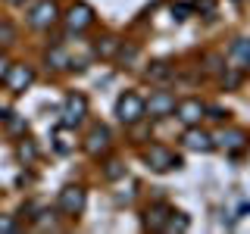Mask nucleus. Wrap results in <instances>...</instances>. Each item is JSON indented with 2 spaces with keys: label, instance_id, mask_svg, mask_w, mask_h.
Listing matches in <instances>:
<instances>
[{
  "label": "nucleus",
  "instance_id": "18",
  "mask_svg": "<svg viewBox=\"0 0 250 234\" xmlns=\"http://www.w3.org/2000/svg\"><path fill=\"white\" fill-rule=\"evenodd\" d=\"M47 66H50V69H69V53L62 50V47L47 50Z\"/></svg>",
  "mask_w": 250,
  "mask_h": 234
},
{
  "label": "nucleus",
  "instance_id": "16",
  "mask_svg": "<svg viewBox=\"0 0 250 234\" xmlns=\"http://www.w3.org/2000/svg\"><path fill=\"white\" fill-rule=\"evenodd\" d=\"M188 228H191V218H188L185 213H175V209H172V215H169V222H166V234H185Z\"/></svg>",
  "mask_w": 250,
  "mask_h": 234
},
{
  "label": "nucleus",
  "instance_id": "22",
  "mask_svg": "<svg viewBox=\"0 0 250 234\" xmlns=\"http://www.w3.org/2000/svg\"><path fill=\"white\" fill-rule=\"evenodd\" d=\"M188 13H191V6H185V3H172V19H175V22H185V19H188Z\"/></svg>",
  "mask_w": 250,
  "mask_h": 234
},
{
  "label": "nucleus",
  "instance_id": "7",
  "mask_svg": "<svg viewBox=\"0 0 250 234\" xmlns=\"http://www.w3.org/2000/svg\"><path fill=\"white\" fill-rule=\"evenodd\" d=\"M203 113H207V106H203L197 97H185V100L175 103V119L182 125H188V128H191V125H200Z\"/></svg>",
  "mask_w": 250,
  "mask_h": 234
},
{
  "label": "nucleus",
  "instance_id": "9",
  "mask_svg": "<svg viewBox=\"0 0 250 234\" xmlns=\"http://www.w3.org/2000/svg\"><path fill=\"white\" fill-rule=\"evenodd\" d=\"M31 81H35V69L25 66V62H13V66H10V75H6L3 84L13 94H22L25 88H31Z\"/></svg>",
  "mask_w": 250,
  "mask_h": 234
},
{
  "label": "nucleus",
  "instance_id": "30",
  "mask_svg": "<svg viewBox=\"0 0 250 234\" xmlns=\"http://www.w3.org/2000/svg\"><path fill=\"white\" fill-rule=\"evenodd\" d=\"M0 38H3V41H13V28L10 25H0Z\"/></svg>",
  "mask_w": 250,
  "mask_h": 234
},
{
  "label": "nucleus",
  "instance_id": "10",
  "mask_svg": "<svg viewBox=\"0 0 250 234\" xmlns=\"http://www.w3.org/2000/svg\"><path fill=\"white\" fill-rule=\"evenodd\" d=\"M147 166L156 172H172V169H182V156L169 153L166 147H150L147 150Z\"/></svg>",
  "mask_w": 250,
  "mask_h": 234
},
{
  "label": "nucleus",
  "instance_id": "4",
  "mask_svg": "<svg viewBox=\"0 0 250 234\" xmlns=\"http://www.w3.org/2000/svg\"><path fill=\"white\" fill-rule=\"evenodd\" d=\"M84 203H88V194H84V187L66 184V187L60 191L57 206H60L62 215H82V213H84Z\"/></svg>",
  "mask_w": 250,
  "mask_h": 234
},
{
  "label": "nucleus",
  "instance_id": "5",
  "mask_svg": "<svg viewBox=\"0 0 250 234\" xmlns=\"http://www.w3.org/2000/svg\"><path fill=\"white\" fill-rule=\"evenodd\" d=\"M84 116H88V100L82 97V94H69L66 103H62V128H75V125L84 122Z\"/></svg>",
  "mask_w": 250,
  "mask_h": 234
},
{
  "label": "nucleus",
  "instance_id": "29",
  "mask_svg": "<svg viewBox=\"0 0 250 234\" xmlns=\"http://www.w3.org/2000/svg\"><path fill=\"white\" fill-rule=\"evenodd\" d=\"M10 128H13V131H25V128H28V125H25V122H22V119H13V116H10Z\"/></svg>",
  "mask_w": 250,
  "mask_h": 234
},
{
  "label": "nucleus",
  "instance_id": "23",
  "mask_svg": "<svg viewBox=\"0 0 250 234\" xmlns=\"http://www.w3.org/2000/svg\"><path fill=\"white\" fill-rule=\"evenodd\" d=\"M19 225H16V218L13 215H0V234H10V231H16Z\"/></svg>",
  "mask_w": 250,
  "mask_h": 234
},
{
  "label": "nucleus",
  "instance_id": "12",
  "mask_svg": "<svg viewBox=\"0 0 250 234\" xmlns=\"http://www.w3.org/2000/svg\"><path fill=\"white\" fill-rule=\"evenodd\" d=\"M182 140H185V147H188L191 153H209V150H216V147H213V135L200 131L197 125H191V128L185 131Z\"/></svg>",
  "mask_w": 250,
  "mask_h": 234
},
{
  "label": "nucleus",
  "instance_id": "13",
  "mask_svg": "<svg viewBox=\"0 0 250 234\" xmlns=\"http://www.w3.org/2000/svg\"><path fill=\"white\" fill-rule=\"evenodd\" d=\"M169 215H172V209L166 206V203H153V206H147V213H144V228L163 231L166 222H169Z\"/></svg>",
  "mask_w": 250,
  "mask_h": 234
},
{
  "label": "nucleus",
  "instance_id": "25",
  "mask_svg": "<svg viewBox=\"0 0 250 234\" xmlns=\"http://www.w3.org/2000/svg\"><path fill=\"white\" fill-rule=\"evenodd\" d=\"M53 147H57V153H69V150H72V144H69L66 131H60V135H57V144H53Z\"/></svg>",
  "mask_w": 250,
  "mask_h": 234
},
{
  "label": "nucleus",
  "instance_id": "20",
  "mask_svg": "<svg viewBox=\"0 0 250 234\" xmlns=\"http://www.w3.org/2000/svg\"><path fill=\"white\" fill-rule=\"evenodd\" d=\"M116 57H119V62H125V66H131V62L138 59V47L135 44H119V50H116Z\"/></svg>",
  "mask_w": 250,
  "mask_h": 234
},
{
  "label": "nucleus",
  "instance_id": "31",
  "mask_svg": "<svg viewBox=\"0 0 250 234\" xmlns=\"http://www.w3.org/2000/svg\"><path fill=\"white\" fill-rule=\"evenodd\" d=\"M250 213V203H241V206H238V218H244Z\"/></svg>",
  "mask_w": 250,
  "mask_h": 234
},
{
  "label": "nucleus",
  "instance_id": "24",
  "mask_svg": "<svg viewBox=\"0 0 250 234\" xmlns=\"http://www.w3.org/2000/svg\"><path fill=\"white\" fill-rule=\"evenodd\" d=\"M229 69H231V66H229ZM222 81H225V88H238V84H241V69H231V72L225 75Z\"/></svg>",
  "mask_w": 250,
  "mask_h": 234
},
{
  "label": "nucleus",
  "instance_id": "32",
  "mask_svg": "<svg viewBox=\"0 0 250 234\" xmlns=\"http://www.w3.org/2000/svg\"><path fill=\"white\" fill-rule=\"evenodd\" d=\"M6 3H13V6H22V3H25V0H6Z\"/></svg>",
  "mask_w": 250,
  "mask_h": 234
},
{
  "label": "nucleus",
  "instance_id": "27",
  "mask_svg": "<svg viewBox=\"0 0 250 234\" xmlns=\"http://www.w3.org/2000/svg\"><path fill=\"white\" fill-rule=\"evenodd\" d=\"M10 66H13L10 59H6V57H0V81H6V75H10Z\"/></svg>",
  "mask_w": 250,
  "mask_h": 234
},
{
  "label": "nucleus",
  "instance_id": "26",
  "mask_svg": "<svg viewBox=\"0 0 250 234\" xmlns=\"http://www.w3.org/2000/svg\"><path fill=\"white\" fill-rule=\"evenodd\" d=\"M194 6H197L200 13H213L216 10V0H194Z\"/></svg>",
  "mask_w": 250,
  "mask_h": 234
},
{
  "label": "nucleus",
  "instance_id": "1",
  "mask_svg": "<svg viewBox=\"0 0 250 234\" xmlns=\"http://www.w3.org/2000/svg\"><path fill=\"white\" fill-rule=\"evenodd\" d=\"M116 116H119L122 125H138L144 119V97L135 91H125L119 100H116Z\"/></svg>",
  "mask_w": 250,
  "mask_h": 234
},
{
  "label": "nucleus",
  "instance_id": "21",
  "mask_svg": "<svg viewBox=\"0 0 250 234\" xmlns=\"http://www.w3.org/2000/svg\"><path fill=\"white\" fill-rule=\"evenodd\" d=\"M16 153H19V159H22V162H31V159L38 156V147L31 144V140H22V144H19V150H16Z\"/></svg>",
  "mask_w": 250,
  "mask_h": 234
},
{
  "label": "nucleus",
  "instance_id": "11",
  "mask_svg": "<svg viewBox=\"0 0 250 234\" xmlns=\"http://www.w3.org/2000/svg\"><path fill=\"white\" fill-rule=\"evenodd\" d=\"M109 150V128L106 125H91L88 137H84V153L88 156H104Z\"/></svg>",
  "mask_w": 250,
  "mask_h": 234
},
{
  "label": "nucleus",
  "instance_id": "28",
  "mask_svg": "<svg viewBox=\"0 0 250 234\" xmlns=\"http://www.w3.org/2000/svg\"><path fill=\"white\" fill-rule=\"evenodd\" d=\"M207 113H209V119H216V122H222L225 116H229V113H222V109H219V106H213V109H207Z\"/></svg>",
  "mask_w": 250,
  "mask_h": 234
},
{
  "label": "nucleus",
  "instance_id": "8",
  "mask_svg": "<svg viewBox=\"0 0 250 234\" xmlns=\"http://www.w3.org/2000/svg\"><path fill=\"white\" fill-rule=\"evenodd\" d=\"M213 147L216 150H225V153H238V150L247 147V135L238 131V128H222V131L213 135Z\"/></svg>",
  "mask_w": 250,
  "mask_h": 234
},
{
  "label": "nucleus",
  "instance_id": "19",
  "mask_svg": "<svg viewBox=\"0 0 250 234\" xmlns=\"http://www.w3.org/2000/svg\"><path fill=\"white\" fill-rule=\"evenodd\" d=\"M104 178L106 181H119V178H125V162L122 159H109L104 166Z\"/></svg>",
  "mask_w": 250,
  "mask_h": 234
},
{
  "label": "nucleus",
  "instance_id": "14",
  "mask_svg": "<svg viewBox=\"0 0 250 234\" xmlns=\"http://www.w3.org/2000/svg\"><path fill=\"white\" fill-rule=\"evenodd\" d=\"M229 62L231 69H250V38H238L231 47H229Z\"/></svg>",
  "mask_w": 250,
  "mask_h": 234
},
{
  "label": "nucleus",
  "instance_id": "2",
  "mask_svg": "<svg viewBox=\"0 0 250 234\" xmlns=\"http://www.w3.org/2000/svg\"><path fill=\"white\" fill-rule=\"evenodd\" d=\"M175 94L172 91H153L150 100H144V119H166L175 113Z\"/></svg>",
  "mask_w": 250,
  "mask_h": 234
},
{
  "label": "nucleus",
  "instance_id": "3",
  "mask_svg": "<svg viewBox=\"0 0 250 234\" xmlns=\"http://www.w3.org/2000/svg\"><path fill=\"white\" fill-rule=\"evenodd\" d=\"M57 19H60V6H57V0H41V3H35V6L28 10V25H31V28H38V31L53 28V25H57Z\"/></svg>",
  "mask_w": 250,
  "mask_h": 234
},
{
  "label": "nucleus",
  "instance_id": "6",
  "mask_svg": "<svg viewBox=\"0 0 250 234\" xmlns=\"http://www.w3.org/2000/svg\"><path fill=\"white\" fill-rule=\"evenodd\" d=\"M62 22H66V31H69V35H82V31L94 22L91 3H72V6H69V13L62 16Z\"/></svg>",
  "mask_w": 250,
  "mask_h": 234
},
{
  "label": "nucleus",
  "instance_id": "15",
  "mask_svg": "<svg viewBox=\"0 0 250 234\" xmlns=\"http://www.w3.org/2000/svg\"><path fill=\"white\" fill-rule=\"evenodd\" d=\"M119 38H113V35H106V38H100L97 44H94V57H100V59H113L116 57V50H119Z\"/></svg>",
  "mask_w": 250,
  "mask_h": 234
},
{
  "label": "nucleus",
  "instance_id": "17",
  "mask_svg": "<svg viewBox=\"0 0 250 234\" xmlns=\"http://www.w3.org/2000/svg\"><path fill=\"white\" fill-rule=\"evenodd\" d=\"M172 75H175V69H172L169 62H163V59L153 62V66L147 69V81H156V84H160V81H169Z\"/></svg>",
  "mask_w": 250,
  "mask_h": 234
}]
</instances>
